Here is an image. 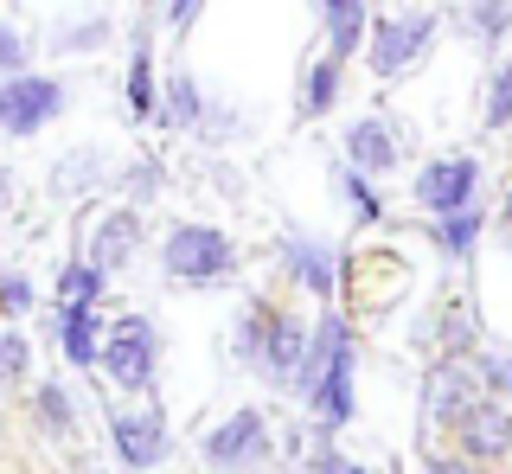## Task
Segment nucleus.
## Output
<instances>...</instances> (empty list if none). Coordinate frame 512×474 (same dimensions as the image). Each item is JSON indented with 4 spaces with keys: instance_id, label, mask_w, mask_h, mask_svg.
Wrapping results in <instances>:
<instances>
[{
    "instance_id": "nucleus-1",
    "label": "nucleus",
    "mask_w": 512,
    "mask_h": 474,
    "mask_svg": "<svg viewBox=\"0 0 512 474\" xmlns=\"http://www.w3.org/2000/svg\"><path fill=\"white\" fill-rule=\"evenodd\" d=\"M288 391L301 398V410L314 417L320 436H340L346 423L359 417V334H352V314L320 302Z\"/></svg>"
},
{
    "instance_id": "nucleus-2",
    "label": "nucleus",
    "mask_w": 512,
    "mask_h": 474,
    "mask_svg": "<svg viewBox=\"0 0 512 474\" xmlns=\"http://www.w3.org/2000/svg\"><path fill=\"white\" fill-rule=\"evenodd\" d=\"M301 346H308V321H301L295 308L263 302V295H250V302L237 308V321H231V359H237V366H250L256 378L288 385L295 366H301Z\"/></svg>"
},
{
    "instance_id": "nucleus-3",
    "label": "nucleus",
    "mask_w": 512,
    "mask_h": 474,
    "mask_svg": "<svg viewBox=\"0 0 512 474\" xmlns=\"http://www.w3.org/2000/svg\"><path fill=\"white\" fill-rule=\"evenodd\" d=\"M160 270L180 289H218V282L237 276V244H231V231L205 225V218H180L160 237Z\"/></svg>"
},
{
    "instance_id": "nucleus-4",
    "label": "nucleus",
    "mask_w": 512,
    "mask_h": 474,
    "mask_svg": "<svg viewBox=\"0 0 512 474\" xmlns=\"http://www.w3.org/2000/svg\"><path fill=\"white\" fill-rule=\"evenodd\" d=\"M436 33H442L436 7H397V13H378V20L365 26L359 52H365V65H372V77H410L429 58Z\"/></svg>"
},
{
    "instance_id": "nucleus-5",
    "label": "nucleus",
    "mask_w": 512,
    "mask_h": 474,
    "mask_svg": "<svg viewBox=\"0 0 512 474\" xmlns=\"http://www.w3.org/2000/svg\"><path fill=\"white\" fill-rule=\"evenodd\" d=\"M160 327L148 321V314H116V321L103 327V346H96V366H103L109 385H122V391H154V378H160Z\"/></svg>"
},
{
    "instance_id": "nucleus-6",
    "label": "nucleus",
    "mask_w": 512,
    "mask_h": 474,
    "mask_svg": "<svg viewBox=\"0 0 512 474\" xmlns=\"http://www.w3.org/2000/svg\"><path fill=\"white\" fill-rule=\"evenodd\" d=\"M64 109H71V84H64V77H45V71L0 77V135L32 141V135L52 129Z\"/></svg>"
},
{
    "instance_id": "nucleus-7",
    "label": "nucleus",
    "mask_w": 512,
    "mask_h": 474,
    "mask_svg": "<svg viewBox=\"0 0 512 474\" xmlns=\"http://www.w3.org/2000/svg\"><path fill=\"white\" fill-rule=\"evenodd\" d=\"M269 455H276V423L256 404H237L231 417H218L212 430L199 436L205 468H269Z\"/></svg>"
},
{
    "instance_id": "nucleus-8",
    "label": "nucleus",
    "mask_w": 512,
    "mask_h": 474,
    "mask_svg": "<svg viewBox=\"0 0 512 474\" xmlns=\"http://www.w3.org/2000/svg\"><path fill=\"white\" fill-rule=\"evenodd\" d=\"M109 449H116V462H122V468H135V474H154V468L173 455L167 410H160L154 398L141 404V410H109Z\"/></svg>"
},
{
    "instance_id": "nucleus-9",
    "label": "nucleus",
    "mask_w": 512,
    "mask_h": 474,
    "mask_svg": "<svg viewBox=\"0 0 512 474\" xmlns=\"http://www.w3.org/2000/svg\"><path fill=\"white\" fill-rule=\"evenodd\" d=\"M141 244H148V231H141V205H96V212H84V257L103 276L128 270V263L141 257Z\"/></svg>"
},
{
    "instance_id": "nucleus-10",
    "label": "nucleus",
    "mask_w": 512,
    "mask_h": 474,
    "mask_svg": "<svg viewBox=\"0 0 512 474\" xmlns=\"http://www.w3.org/2000/svg\"><path fill=\"white\" fill-rule=\"evenodd\" d=\"M480 199V161L474 154H436V161H423L416 167V180H410V205L416 212H461V205H474Z\"/></svg>"
},
{
    "instance_id": "nucleus-11",
    "label": "nucleus",
    "mask_w": 512,
    "mask_h": 474,
    "mask_svg": "<svg viewBox=\"0 0 512 474\" xmlns=\"http://www.w3.org/2000/svg\"><path fill=\"white\" fill-rule=\"evenodd\" d=\"M276 257H282V276L295 282L308 302H333V295H340V250H333L327 237H314V231H282Z\"/></svg>"
},
{
    "instance_id": "nucleus-12",
    "label": "nucleus",
    "mask_w": 512,
    "mask_h": 474,
    "mask_svg": "<svg viewBox=\"0 0 512 474\" xmlns=\"http://www.w3.org/2000/svg\"><path fill=\"white\" fill-rule=\"evenodd\" d=\"M448 449L468 455V462H506V455H512V404H500V398L480 391V398L455 417Z\"/></svg>"
},
{
    "instance_id": "nucleus-13",
    "label": "nucleus",
    "mask_w": 512,
    "mask_h": 474,
    "mask_svg": "<svg viewBox=\"0 0 512 474\" xmlns=\"http://www.w3.org/2000/svg\"><path fill=\"white\" fill-rule=\"evenodd\" d=\"M474 398H480V378H474L468 359H436V366H429V378H423V430L448 442L455 417H461Z\"/></svg>"
},
{
    "instance_id": "nucleus-14",
    "label": "nucleus",
    "mask_w": 512,
    "mask_h": 474,
    "mask_svg": "<svg viewBox=\"0 0 512 474\" xmlns=\"http://www.w3.org/2000/svg\"><path fill=\"white\" fill-rule=\"evenodd\" d=\"M340 141H346V167L372 173V180H384V173L404 167V129H397L391 116H359Z\"/></svg>"
},
{
    "instance_id": "nucleus-15",
    "label": "nucleus",
    "mask_w": 512,
    "mask_h": 474,
    "mask_svg": "<svg viewBox=\"0 0 512 474\" xmlns=\"http://www.w3.org/2000/svg\"><path fill=\"white\" fill-rule=\"evenodd\" d=\"M346 97V58H333V52H314L308 65H301L295 77V116L301 122H320V116H333Z\"/></svg>"
},
{
    "instance_id": "nucleus-16",
    "label": "nucleus",
    "mask_w": 512,
    "mask_h": 474,
    "mask_svg": "<svg viewBox=\"0 0 512 474\" xmlns=\"http://www.w3.org/2000/svg\"><path fill=\"white\" fill-rule=\"evenodd\" d=\"M52 340L77 372L96 366V346H103V308H77V302H52Z\"/></svg>"
},
{
    "instance_id": "nucleus-17",
    "label": "nucleus",
    "mask_w": 512,
    "mask_h": 474,
    "mask_svg": "<svg viewBox=\"0 0 512 474\" xmlns=\"http://www.w3.org/2000/svg\"><path fill=\"white\" fill-rule=\"evenodd\" d=\"M116 39V20H109L103 7H84V13H64V20H52V58H90L103 52V45Z\"/></svg>"
},
{
    "instance_id": "nucleus-18",
    "label": "nucleus",
    "mask_w": 512,
    "mask_h": 474,
    "mask_svg": "<svg viewBox=\"0 0 512 474\" xmlns=\"http://www.w3.org/2000/svg\"><path fill=\"white\" fill-rule=\"evenodd\" d=\"M314 13H320V33H327V52L359 58L365 26H372V0H314Z\"/></svg>"
},
{
    "instance_id": "nucleus-19",
    "label": "nucleus",
    "mask_w": 512,
    "mask_h": 474,
    "mask_svg": "<svg viewBox=\"0 0 512 474\" xmlns=\"http://www.w3.org/2000/svg\"><path fill=\"white\" fill-rule=\"evenodd\" d=\"M480 231H487V212H480V199L461 205V212H436V218H429V244H436L448 263H474Z\"/></svg>"
},
{
    "instance_id": "nucleus-20",
    "label": "nucleus",
    "mask_w": 512,
    "mask_h": 474,
    "mask_svg": "<svg viewBox=\"0 0 512 474\" xmlns=\"http://www.w3.org/2000/svg\"><path fill=\"white\" fill-rule=\"evenodd\" d=\"M199 109H205V84H199L186 65L167 71V84H160V103H154V122H160V129L192 135V129H199Z\"/></svg>"
},
{
    "instance_id": "nucleus-21",
    "label": "nucleus",
    "mask_w": 512,
    "mask_h": 474,
    "mask_svg": "<svg viewBox=\"0 0 512 474\" xmlns=\"http://www.w3.org/2000/svg\"><path fill=\"white\" fill-rule=\"evenodd\" d=\"M32 423L52 442H71L77 436V391L58 385V378H39V385H32Z\"/></svg>"
},
{
    "instance_id": "nucleus-22",
    "label": "nucleus",
    "mask_w": 512,
    "mask_h": 474,
    "mask_svg": "<svg viewBox=\"0 0 512 474\" xmlns=\"http://www.w3.org/2000/svg\"><path fill=\"white\" fill-rule=\"evenodd\" d=\"M103 180H109V161H103V148H71L64 161H52V193H58V199L103 193Z\"/></svg>"
},
{
    "instance_id": "nucleus-23",
    "label": "nucleus",
    "mask_w": 512,
    "mask_h": 474,
    "mask_svg": "<svg viewBox=\"0 0 512 474\" xmlns=\"http://www.w3.org/2000/svg\"><path fill=\"white\" fill-rule=\"evenodd\" d=\"M461 33H468L480 52H500V45L512 39V7L506 0H461Z\"/></svg>"
},
{
    "instance_id": "nucleus-24",
    "label": "nucleus",
    "mask_w": 512,
    "mask_h": 474,
    "mask_svg": "<svg viewBox=\"0 0 512 474\" xmlns=\"http://www.w3.org/2000/svg\"><path fill=\"white\" fill-rule=\"evenodd\" d=\"M333 193H340V205L359 225H384V193H378V180L372 173H359V167H333Z\"/></svg>"
},
{
    "instance_id": "nucleus-25",
    "label": "nucleus",
    "mask_w": 512,
    "mask_h": 474,
    "mask_svg": "<svg viewBox=\"0 0 512 474\" xmlns=\"http://www.w3.org/2000/svg\"><path fill=\"white\" fill-rule=\"evenodd\" d=\"M103 295H109V276L96 270L90 257H71L58 270V282H52V302H77V308H103Z\"/></svg>"
},
{
    "instance_id": "nucleus-26",
    "label": "nucleus",
    "mask_w": 512,
    "mask_h": 474,
    "mask_svg": "<svg viewBox=\"0 0 512 474\" xmlns=\"http://www.w3.org/2000/svg\"><path fill=\"white\" fill-rule=\"evenodd\" d=\"M122 193H128V205H154L160 193H167V161H154V154H135V161L122 167Z\"/></svg>"
},
{
    "instance_id": "nucleus-27",
    "label": "nucleus",
    "mask_w": 512,
    "mask_h": 474,
    "mask_svg": "<svg viewBox=\"0 0 512 474\" xmlns=\"http://www.w3.org/2000/svg\"><path fill=\"white\" fill-rule=\"evenodd\" d=\"M480 122H487L493 135L512 129V58H500V65L487 71V90H480Z\"/></svg>"
},
{
    "instance_id": "nucleus-28",
    "label": "nucleus",
    "mask_w": 512,
    "mask_h": 474,
    "mask_svg": "<svg viewBox=\"0 0 512 474\" xmlns=\"http://www.w3.org/2000/svg\"><path fill=\"white\" fill-rule=\"evenodd\" d=\"M474 378H480V391L487 398H500V404H512V353H493V346H474Z\"/></svg>"
},
{
    "instance_id": "nucleus-29",
    "label": "nucleus",
    "mask_w": 512,
    "mask_h": 474,
    "mask_svg": "<svg viewBox=\"0 0 512 474\" xmlns=\"http://www.w3.org/2000/svg\"><path fill=\"white\" fill-rule=\"evenodd\" d=\"M237 135H244V116H237L224 97L205 90V109H199V129H192V141H237Z\"/></svg>"
},
{
    "instance_id": "nucleus-30",
    "label": "nucleus",
    "mask_w": 512,
    "mask_h": 474,
    "mask_svg": "<svg viewBox=\"0 0 512 474\" xmlns=\"http://www.w3.org/2000/svg\"><path fill=\"white\" fill-rule=\"evenodd\" d=\"M26 372H32V340L20 327H0V378H7V385H26Z\"/></svg>"
},
{
    "instance_id": "nucleus-31",
    "label": "nucleus",
    "mask_w": 512,
    "mask_h": 474,
    "mask_svg": "<svg viewBox=\"0 0 512 474\" xmlns=\"http://www.w3.org/2000/svg\"><path fill=\"white\" fill-rule=\"evenodd\" d=\"M13 71H32V39L13 20H0V77H13Z\"/></svg>"
},
{
    "instance_id": "nucleus-32",
    "label": "nucleus",
    "mask_w": 512,
    "mask_h": 474,
    "mask_svg": "<svg viewBox=\"0 0 512 474\" xmlns=\"http://www.w3.org/2000/svg\"><path fill=\"white\" fill-rule=\"evenodd\" d=\"M32 302H39V295H32V282L20 270H0V314H7V321H20V314H32Z\"/></svg>"
},
{
    "instance_id": "nucleus-33",
    "label": "nucleus",
    "mask_w": 512,
    "mask_h": 474,
    "mask_svg": "<svg viewBox=\"0 0 512 474\" xmlns=\"http://www.w3.org/2000/svg\"><path fill=\"white\" fill-rule=\"evenodd\" d=\"M308 474H372V468H365V462H352V455H340V449H333V436H314Z\"/></svg>"
},
{
    "instance_id": "nucleus-34",
    "label": "nucleus",
    "mask_w": 512,
    "mask_h": 474,
    "mask_svg": "<svg viewBox=\"0 0 512 474\" xmlns=\"http://www.w3.org/2000/svg\"><path fill=\"white\" fill-rule=\"evenodd\" d=\"M199 13H205V0H160V20H167L173 33H192Z\"/></svg>"
},
{
    "instance_id": "nucleus-35",
    "label": "nucleus",
    "mask_w": 512,
    "mask_h": 474,
    "mask_svg": "<svg viewBox=\"0 0 512 474\" xmlns=\"http://www.w3.org/2000/svg\"><path fill=\"white\" fill-rule=\"evenodd\" d=\"M416 474H480V462H468V455H423Z\"/></svg>"
},
{
    "instance_id": "nucleus-36",
    "label": "nucleus",
    "mask_w": 512,
    "mask_h": 474,
    "mask_svg": "<svg viewBox=\"0 0 512 474\" xmlns=\"http://www.w3.org/2000/svg\"><path fill=\"white\" fill-rule=\"evenodd\" d=\"M13 193H20V180H13V167H0V212H13Z\"/></svg>"
},
{
    "instance_id": "nucleus-37",
    "label": "nucleus",
    "mask_w": 512,
    "mask_h": 474,
    "mask_svg": "<svg viewBox=\"0 0 512 474\" xmlns=\"http://www.w3.org/2000/svg\"><path fill=\"white\" fill-rule=\"evenodd\" d=\"M500 225L512 231V186H506V199H500Z\"/></svg>"
},
{
    "instance_id": "nucleus-38",
    "label": "nucleus",
    "mask_w": 512,
    "mask_h": 474,
    "mask_svg": "<svg viewBox=\"0 0 512 474\" xmlns=\"http://www.w3.org/2000/svg\"><path fill=\"white\" fill-rule=\"evenodd\" d=\"M205 474H263V468H205Z\"/></svg>"
},
{
    "instance_id": "nucleus-39",
    "label": "nucleus",
    "mask_w": 512,
    "mask_h": 474,
    "mask_svg": "<svg viewBox=\"0 0 512 474\" xmlns=\"http://www.w3.org/2000/svg\"><path fill=\"white\" fill-rule=\"evenodd\" d=\"M0 391H7V378H0Z\"/></svg>"
},
{
    "instance_id": "nucleus-40",
    "label": "nucleus",
    "mask_w": 512,
    "mask_h": 474,
    "mask_svg": "<svg viewBox=\"0 0 512 474\" xmlns=\"http://www.w3.org/2000/svg\"><path fill=\"white\" fill-rule=\"evenodd\" d=\"M506 7H512V0H506Z\"/></svg>"
}]
</instances>
